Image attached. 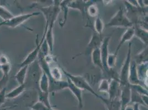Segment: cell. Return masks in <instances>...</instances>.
I'll return each instance as SVG.
<instances>
[{"label": "cell", "instance_id": "cell-1", "mask_svg": "<svg viewBox=\"0 0 148 110\" xmlns=\"http://www.w3.org/2000/svg\"><path fill=\"white\" fill-rule=\"evenodd\" d=\"M54 4L49 6L43 7L34 5L33 7L38 9L43 14L46 20V24L48 26H54L58 17L60 12V1H54Z\"/></svg>", "mask_w": 148, "mask_h": 110}, {"label": "cell", "instance_id": "cell-2", "mask_svg": "<svg viewBox=\"0 0 148 110\" xmlns=\"http://www.w3.org/2000/svg\"><path fill=\"white\" fill-rule=\"evenodd\" d=\"M43 71L38 60L32 63L28 66V72L25 81V88L27 86H34L39 91V81Z\"/></svg>", "mask_w": 148, "mask_h": 110}, {"label": "cell", "instance_id": "cell-3", "mask_svg": "<svg viewBox=\"0 0 148 110\" xmlns=\"http://www.w3.org/2000/svg\"><path fill=\"white\" fill-rule=\"evenodd\" d=\"M134 25L130 20L123 9L120 7L116 13L110 19V22L105 25L106 27H123L128 28L133 26Z\"/></svg>", "mask_w": 148, "mask_h": 110}, {"label": "cell", "instance_id": "cell-4", "mask_svg": "<svg viewBox=\"0 0 148 110\" xmlns=\"http://www.w3.org/2000/svg\"><path fill=\"white\" fill-rule=\"evenodd\" d=\"M62 72L66 75L68 78L71 80V81L75 86H76L77 88H79L82 90H86L87 92H91L92 94L96 96L97 98H99L100 95H98L96 92H95L92 88L90 84L88 83V81L85 79L84 77L80 75H75L73 74L69 73L62 68Z\"/></svg>", "mask_w": 148, "mask_h": 110}, {"label": "cell", "instance_id": "cell-5", "mask_svg": "<svg viewBox=\"0 0 148 110\" xmlns=\"http://www.w3.org/2000/svg\"><path fill=\"white\" fill-rule=\"evenodd\" d=\"M131 54H132V43H129L128 49L125 60L121 68V73L119 74V79L121 86H124L128 83V75L130 72V66L131 63Z\"/></svg>", "mask_w": 148, "mask_h": 110}, {"label": "cell", "instance_id": "cell-6", "mask_svg": "<svg viewBox=\"0 0 148 110\" xmlns=\"http://www.w3.org/2000/svg\"><path fill=\"white\" fill-rule=\"evenodd\" d=\"M48 24H46L45 31L42 37L41 40L40 41H38V37H37V40H36V43H37L36 47L28 55V56L26 57V58H25V60L19 64V67H22L25 66H29L37 60L42 45L43 43L44 40H45V34H46L47 31L48 30Z\"/></svg>", "mask_w": 148, "mask_h": 110}, {"label": "cell", "instance_id": "cell-7", "mask_svg": "<svg viewBox=\"0 0 148 110\" xmlns=\"http://www.w3.org/2000/svg\"><path fill=\"white\" fill-rule=\"evenodd\" d=\"M40 13L39 12L31 13H26V14H22L18 16H14L12 18L7 20L5 21V23L3 26H6L9 28H14L19 26L21 25L24 23L25 22L28 20L31 17L37 16L39 15Z\"/></svg>", "mask_w": 148, "mask_h": 110}, {"label": "cell", "instance_id": "cell-8", "mask_svg": "<svg viewBox=\"0 0 148 110\" xmlns=\"http://www.w3.org/2000/svg\"><path fill=\"white\" fill-rule=\"evenodd\" d=\"M111 40V37H105L102 40V43L100 46V52L102 58V61L104 68V70L106 71L108 73H109L111 69H109L107 65V57L109 55L108 53V46L110 41Z\"/></svg>", "mask_w": 148, "mask_h": 110}, {"label": "cell", "instance_id": "cell-9", "mask_svg": "<svg viewBox=\"0 0 148 110\" xmlns=\"http://www.w3.org/2000/svg\"><path fill=\"white\" fill-rule=\"evenodd\" d=\"M93 1H68L67 6L68 8H72L74 10H77L81 13L83 18H84L86 14V8Z\"/></svg>", "mask_w": 148, "mask_h": 110}, {"label": "cell", "instance_id": "cell-10", "mask_svg": "<svg viewBox=\"0 0 148 110\" xmlns=\"http://www.w3.org/2000/svg\"><path fill=\"white\" fill-rule=\"evenodd\" d=\"M103 39L102 36L99 35L95 32L92 35L91 38L87 46L85 54L87 56L91 55L93 50L96 49H99L102 43Z\"/></svg>", "mask_w": 148, "mask_h": 110}, {"label": "cell", "instance_id": "cell-11", "mask_svg": "<svg viewBox=\"0 0 148 110\" xmlns=\"http://www.w3.org/2000/svg\"><path fill=\"white\" fill-rule=\"evenodd\" d=\"M120 100L122 104V107H125L127 105L130 103L131 98V88L130 83L124 86H121Z\"/></svg>", "mask_w": 148, "mask_h": 110}, {"label": "cell", "instance_id": "cell-12", "mask_svg": "<svg viewBox=\"0 0 148 110\" xmlns=\"http://www.w3.org/2000/svg\"><path fill=\"white\" fill-rule=\"evenodd\" d=\"M121 93V84L118 80L111 79L108 90L109 99L119 98Z\"/></svg>", "mask_w": 148, "mask_h": 110}, {"label": "cell", "instance_id": "cell-13", "mask_svg": "<svg viewBox=\"0 0 148 110\" xmlns=\"http://www.w3.org/2000/svg\"><path fill=\"white\" fill-rule=\"evenodd\" d=\"M99 98L103 101L107 110H120L122 107V104L119 98L109 99L106 98L100 95Z\"/></svg>", "mask_w": 148, "mask_h": 110}, {"label": "cell", "instance_id": "cell-14", "mask_svg": "<svg viewBox=\"0 0 148 110\" xmlns=\"http://www.w3.org/2000/svg\"><path fill=\"white\" fill-rule=\"evenodd\" d=\"M134 25L132 27H130L128 28H127L126 31L122 35L121 40L119 41V43L117 47L116 50V52L114 54L117 56L118 53L119 52V49L122 47V46L123 45L124 43L127 41H130L132 39L134 36Z\"/></svg>", "mask_w": 148, "mask_h": 110}, {"label": "cell", "instance_id": "cell-15", "mask_svg": "<svg viewBox=\"0 0 148 110\" xmlns=\"http://www.w3.org/2000/svg\"><path fill=\"white\" fill-rule=\"evenodd\" d=\"M68 83V88L70 90V91L73 92L75 98H77L79 103V107L80 109H82L84 106L83 104V99H82V90H81L76 86H75L72 83L71 80L67 77Z\"/></svg>", "mask_w": 148, "mask_h": 110}, {"label": "cell", "instance_id": "cell-16", "mask_svg": "<svg viewBox=\"0 0 148 110\" xmlns=\"http://www.w3.org/2000/svg\"><path fill=\"white\" fill-rule=\"evenodd\" d=\"M128 83L130 85H137L140 84V83L138 75L137 64L134 61L131 62L130 63L128 75Z\"/></svg>", "mask_w": 148, "mask_h": 110}, {"label": "cell", "instance_id": "cell-17", "mask_svg": "<svg viewBox=\"0 0 148 110\" xmlns=\"http://www.w3.org/2000/svg\"><path fill=\"white\" fill-rule=\"evenodd\" d=\"M49 92H55L59 90L68 88V83L67 81L60 80L57 81L49 78Z\"/></svg>", "mask_w": 148, "mask_h": 110}, {"label": "cell", "instance_id": "cell-18", "mask_svg": "<svg viewBox=\"0 0 148 110\" xmlns=\"http://www.w3.org/2000/svg\"><path fill=\"white\" fill-rule=\"evenodd\" d=\"M137 71L140 83L143 81L144 84L148 87L147 84V80H148V62L137 65Z\"/></svg>", "mask_w": 148, "mask_h": 110}, {"label": "cell", "instance_id": "cell-19", "mask_svg": "<svg viewBox=\"0 0 148 110\" xmlns=\"http://www.w3.org/2000/svg\"><path fill=\"white\" fill-rule=\"evenodd\" d=\"M134 35L138 37L142 42L145 45H148V30L145 29L138 24L134 25Z\"/></svg>", "mask_w": 148, "mask_h": 110}, {"label": "cell", "instance_id": "cell-20", "mask_svg": "<svg viewBox=\"0 0 148 110\" xmlns=\"http://www.w3.org/2000/svg\"><path fill=\"white\" fill-rule=\"evenodd\" d=\"M91 56L93 65L97 67H99L102 72H103L105 70L102 61L100 49H96L93 50Z\"/></svg>", "mask_w": 148, "mask_h": 110}, {"label": "cell", "instance_id": "cell-21", "mask_svg": "<svg viewBox=\"0 0 148 110\" xmlns=\"http://www.w3.org/2000/svg\"><path fill=\"white\" fill-rule=\"evenodd\" d=\"M62 69L58 67L53 66L51 67L49 66V70L47 73H45L48 76V78H51L53 79L60 81L62 80Z\"/></svg>", "mask_w": 148, "mask_h": 110}, {"label": "cell", "instance_id": "cell-22", "mask_svg": "<svg viewBox=\"0 0 148 110\" xmlns=\"http://www.w3.org/2000/svg\"><path fill=\"white\" fill-rule=\"evenodd\" d=\"M49 89V80L47 74L43 72L39 81V91L48 92Z\"/></svg>", "mask_w": 148, "mask_h": 110}, {"label": "cell", "instance_id": "cell-23", "mask_svg": "<svg viewBox=\"0 0 148 110\" xmlns=\"http://www.w3.org/2000/svg\"><path fill=\"white\" fill-rule=\"evenodd\" d=\"M25 84L19 85L18 86L13 89L11 91L6 93L7 99H14L20 96L25 90Z\"/></svg>", "mask_w": 148, "mask_h": 110}, {"label": "cell", "instance_id": "cell-24", "mask_svg": "<svg viewBox=\"0 0 148 110\" xmlns=\"http://www.w3.org/2000/svg\"><path fill=\"white\" fill-rule=\"evenodd\" d=\"M28 66H25L20 67L19 70L16 74L15 79L18 83L19 85H22L25 84L28 72Z\"/></svg>", "mask_w": 148, "mask_h": 110}, {"label": "cell", "instance_id": "cell-25", "mask_svg": "<svg viewBox=\"0 0 148 110\" xmlns=\"http://www.w3.org/2000/svg\"><path fill=\"white\" fill-rule=\"evenodd\" d=\"M93 26V29L95 32L97 33L99 35L102 36V33L104 30V28L105 27V24L102 20V18L100 17L99 16H98L96 18L94 22V25Z\"/></svg>", "mask_w": 148, "mask_h": 110}, {"label": "cell", "instance_id": "cell-26", "mask_svg": "<svg viewBox=\"0 0 148 110\" xmlns=\"http://www.w3.org/2000/svg\"><path fill=\"white\" fill-rule=\"evenodd\" d=\"M53 27L54 26H48L45 37V40L48 43L49 48L50 51L51 52L53 51L54 46V35L53 31Z\"/></svg>", "mask_w": 148, "mask_h": 110}, {"label": "cell", "instance_id": "cell-27", "mask_svg": "<svg viewBox=\"0 0 148 110\" xmlns=\"http://www.w3.org/2000/svg\"><path fill=\"white\" fill-rule=\"evenodd\" d=\"M131 98H130V103L132 104H138L140 105H143L145 106V105L143 103L142 100V95L138 92H136L135 90L132 89L131 87Z\"/></svg>", "mask_w": 148, "mask_h": 110}, {"label": "cell", "instance_id": "cell-28", "mask_svg": "<svg viewBox=\"0 0 148 110\" xmlns=\"http://www.w3.org/2000/svg\"><path fill=\"white\" fill-rule=\"evenodd\" d=\"M134 61L137 65L148 62V47H146L140 53L136 55Z\"/></svg>", "mask_w": 148, "mask_h": 110}, {"label": "cell", "instance_id": "cell-29", "mask_svg": "<svg viewBox=\"0 0 148 110\" xmlns=\"http://www.w3.org/2000/svg\"><path fill=\"white\" fill-rule=\"evenodd\" d=\"M49 93L38 91V101L42 103L49 109L53 108L50 103Z\"/></svg>", "mask_w": 148, "mask_h": 110}, {"label": "cell", "instance_id": "cell-30", "mask_svg": "<svg viewBox=\"0 0 148 110\" xmlns=\"http://www.w3.org/2000/svg\"><path fill=\"white\" fill-rule=\"evenodd\" d=\"M14 16L6 7L0 5V17L3 19L2 21H7L12 18Z\"/></svg>", "mask_w": 148, "mask_h": 110}, {"label": "cell", "instance_id": "cell-31", "mask_svg": "<svg viewBox=\"0 0 148 110\" xmlns=\"http://www.w3.org/2000/svg\"><path fill=\"white\" fill-rule=\"evenodd\" d=\"M87 12L90 17H97L99 16V8L97 4L95 2L90 4L87 7Z\"/></svg>", "mask_w": 148, "mask_h": 110}, {"label": "cell", "instance_id": "cell-32", "mask_svg": "<svg viewBox=\"0 0 148 110\" xmlns=\"http://www.w3.org/2000/svg\"><path fill=\"white\" fill-rule=\"evenodd\" d=\"M110 79H104L101 80L100 81L99 88H98L99 92L108 93V90H109V86H110Z\"/></svg>", "mask_w": 148, "mask_h": 110}, {"label": "cell", "instance_id": "cell-33", "mask_svg": "<svg viewBox=\"0 0 148 110\" xmlns=\"http://www.w3.org/2000/svg\"><path fill=\"white\" fill-rule=\"evenodd\" d=\"M117 63V55L113 54H110L107 57V65L109 69H113L116 66Z\"/></svg>", "mask_w": 148, "mask_h": 110}, {"label": "cell", "instance_id": "cell-34", "mask_svg": "<svg viewBox=\"0 0 148 110\" xmlns=\"http://www.w3.org/2000/svg\"><path fill=\"white\" fill-rule=\"evenodd\" d=\"M67 2H68V1H62V2H60V7L64 12V21L62 22V23L60 24V25L62 26V27L64 26V25L66 22L67 17H68V9L69 8L67 6Z\"/></svg>", "mask_w": 148, "mask_h": 110}, {"label": "cell", "instance_id": "cell-35", "mask_svg": "<svg viewBox=\"0 0 148 110\" xmlns=\"http://www.w3.org/2000/svg\"><path fill=\"white\" fill-rule=\"evenodd\" d=\"M31 109L32 110H50L51 109L39 101L33 104L31 106Z\"/></svg>", "mask_w": 148, "mask_h": 110}, {"label": "cell", "instance_id": "cell-36", "mask_svg": "<svg viewBox=\"0 0 148 110\" xmlns=\"http://www.w3.org/2000/svg\"><path fill=\"white\" fill-rule=\"evenodd\" d=\"M130 87L135 90L136 92H138L141 95H148V90L145 89H144L143 86L140 84H137V85H130Z\"/></svg>", "mask_w": 148, "mask_h": 110}, {"label": "cell", "instance_id": "cell-37", "mask_svg": "<svg viewBox=\"0 0 148 110\" xmlns=\"http://www.w3.org/2000/svg\"><path fill=\"white\" fill-rule=\"evenodd\" d=\"M11 69V66L10 63L1 66V70L3 73V75H9Z\"/></svg>", "mask_w": 148, "mask_h": 110}, {"label": "cell", "instance_id": "cell-38", "mask_svg": "<svg viewBox=\"0 0 148 110\" xmlns=\"http://www.w3.org/2000/svg\"><path fill=\"white\" fill-rule=\"evenodd\" d=\"M6 99V87H5L0 91V106L5 104Z\"/></svg>", "mask_w": 148, "mask_h": 110}, {"label": "cell", "instance_id": "cell-39", "mask_svg": "<svg viewBox=\"0 0 148 110\" xmlns=\"http://www.w3.org/2000/svg\"><path fill=\"white\" fill-rule=\"evenodd\" d=\"M9 79V75H3L2 77L0 79V91L5 87H6Z\"/></svg>", "mask_w": 148, "mask_h": 110}, {"label": "cell", "instance_id": "cell-40", "mask_svg": "<svg viewBox=\"0 0 148 110\" xmlns=\"http://www.w3.org/2000/svg\"><path fill=\"white\" fill-rule=\"evenodd\" d=\"M9 63H10V62L9 61V59L6 55H3V54L0 55V65L1 66L6 65Z\"/></svg>", "mask_w": 148, "mask_h": 110}, {"label": "cell", "instance_id": "cell-41", "mask_svg": "<svg viewBox=\"0 0 148 110\" xmlns=\"http://www.w3.org/2000/svg\"><path fill=\"white\" fill-rule=\"evenodd\" d=\"M125 110H134L133 109V105H130V104L127 105L125 108H124Z\"/></svg>", "mask_w": 148, "mask_h": 110}, {"label": "cell", "instance_id": "cell-42", "mask_svg": "<svg viewBox=\"0 0 148 110\" xmlns=\"http://www.w3.org/2000/svg\"><path fill=\"white\" fill-rule=\"evenodd\" d=\"M134 110H141L140 109V105L138 104H134L133 105Z\"/></svg>", "mask_w": 148, "mask_h": 110}, {"label": "cell", "instance_id": "cell-43", "mask_svg": "<svg viewBox=\"0 0 148 110\" xmlns=\"http://www.w3.org/2000/svg\"><path fill=\"white\" fill-rule=\"evenodd\" d=\"M4 23H5V21H2L1 22H0V27H1V26H3Z\"/></svg>", "mask_w": 148, "mask_h": 110}, {"label": "cell", "instance_id": "cell-44", "mask_svg": "<svg viewBox=\"0 0 148 110\" xmlns=\"http://www.w3.org/2000/svg\"><path fill=\"white\" fill-rule=\"evenodd\" d=\"M124 108H125V107H121V110H124Z\"/></svg>", "mask_w": 148, "mask_h": 110}, {"label": "cell", "instance_id": "cell-45", "mask_svg": "<svg viewBox=\"0 0 148 110\" xmlns=\"http://www.w3.org/2000/svg\"><path fill=\"white\" fill-rule=\"evenodd\" d=\"M50 110H55V109H53V108H51V109H50Z\"/></svg>", "mask_w": 148, "mask_h": 110}, {"label": "cell", "instance_id": "cell-46", "mask_svg": "<svg viewBox=\"0 0 148 110\" xmlns=\"http://www.w3.org/2000/svg\"><path fill=\"white\" fill-rule=\"evenodd\" d=\"M6 110V109H2V110Z\"/></svg>", "mask_w": 148, "mask_h": 110}, {"label": "cell", "instance_id": "cell-47", "mask_svg": "<svg viewBox=\"0 0 148 110\" xmlns=\"http://www.w3.org/2000/svg\"><path fill=\"white\" fill-rule=\"evenodd\" d=\"M0 70H1V65H0Z\"/></svg>", "mask_w": 148, "mask_h": 110}, {"label": "cell", "instance_id": "cell-48", "mask_svg": "<svg viewBox=\"0 0 148 110\" xmlns=\"http://www.w3.org/2000/svg\"><path fill=\"white\" fill-rule=\"evenodd\" d=\"M0 55H1V54H0Z\"/></svg>", "mask_w": 148, "mask_h": 110}, {"label": "cell", "instance_id": "cell-49", "mask_svg": "<svg viewBox=\"0 0 148 110\" xmlns=\"http://www.w3.org/2000/svg\"></svg>", "mask_w": 148, "mask_h": 110}]
</instances>
